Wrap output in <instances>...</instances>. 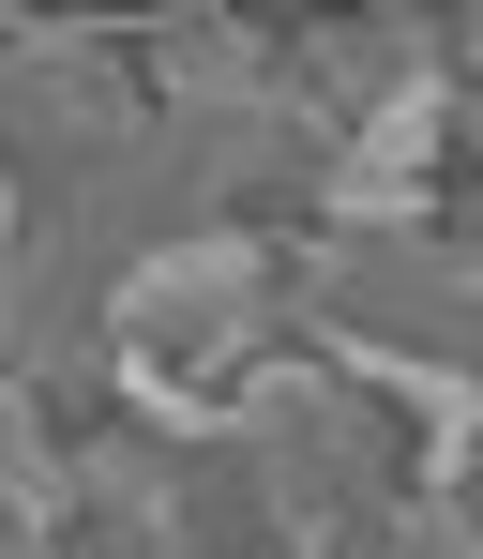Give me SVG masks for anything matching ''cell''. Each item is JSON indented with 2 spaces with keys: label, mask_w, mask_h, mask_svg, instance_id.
<instances>
[{
  "label": "cell",
  "mask_w": 483,
  "mask_h": 559,
  "mask_svg": "<svg viewBox=\"0 0 483 559\" xmlns=\"http://www.w3.org/2000/svg\"><path fill=\"white\" fill-rule=\"evenodd\" d=\"M273 348H288V242H257V227L167 242L106 287V393L182 454H227V393Z\"/></svg>",
  "instance_id": "obj_1"
},
{
  "label": "cell",
  "mask_w": 483,
  "mask_h": 559,
  "mask_svg": "<svg viewBox=\"0 0 483 559\" xmlns=\"http://www.w3.org/2000/svg\"><path fill=\"white\" fill-rule=\"evenodd\" d=\"M227 454L257 468L288 559H378V530L408 514V454H393L378 393L333 378L317 348H273V364L227 393Z\"/></svg>",
  "instance_id": "obj_2"
},
{
  "label": "cell",
  "mask_w": 483,
  "mask_h": 559,
  "mask_svg": "<svg viewBox=\"0 0 483 559\" xmlns=\"http://www.w3.org/2000/svg\"><path fill=\"white\" fill-rule=\"evenodd\" d=\"M15 197H92L167 106H152V76H136V46H106V31H76V15H15Z\"/></svg>",
  "instance_id": "obj_3"
},
{
  "label": "cell",
  "mask_w": 483,
  "mask_h": 559,
  "mask_svg": "<svg viewBox=\"0 0 483 559\" xmlns=\"http://www.w3.org/2000/svg\"><path fill=\"white\" fill-rule=\"evenodd\" d=\"M76 530H92V559H182L196 454L152 439V424H92V439H76Z\"/></svg>",
  "instance_id": "obj_4"
},
{
  "label": "cell",
  "mask_w": 483,
  "mask_h": 559,
  "mask_svg": "<svg viewBox=\"0 0 483 559\" xmlns=\"http://www.w3.org/2000/svg\"><path fill=\"white\" fill-rule=\"evenodd\" d=\"M136 76H152L167 121H212V106L273 92V76H288V46H273V31H242V15H167V31H136Z\"/></svg>",
  "instance_id": "obj_5"
},
{
  "label": "cell",
  "mask_w": 483,
  "mask_h": 559,
  "mask_svg": "<svg viewBox=\"0 0 483 559\" xmlns=\"http://www.w3.org/2000/svg\"><path fill=\"white\" fill-rule=\"evenodd\" d=\"M378 559H483V514H469V499H423V484H408V514L378 530Z\"/></svg>",
  "instance_id": "obj_6"
},
{
  "label": "cell",
  "mask_w": 483,
  "mask_h": 559,
  "mask_svg": "<svg viewBox=\"0 0 483 559\" xmlns=\"http://www.w3.org/2000/svg\"><path fill=\"white\" fill-rule=\"evenodd\" d=\"M15 559H61V530H15Z\"/></svg>",
  "instance_id": "obj_7"
}]
</instances>
